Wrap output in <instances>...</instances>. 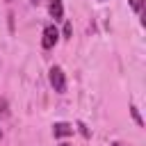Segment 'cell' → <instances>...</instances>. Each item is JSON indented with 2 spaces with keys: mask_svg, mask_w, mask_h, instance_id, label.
Segmentation results:
<instances>
[{
  "mask_svg": "<svg viewBox=\"0 0 146 146\" xmlns=\"http://www.w3.org/2000/svg\"><path fill=\"white\" fill-rule=\"evenodd\" d=\"M78 128H80V132H82V135H84V137H89V130H87V128H84V123H78Z\"/></svg>",
  "mask_w": 146,
  "mask_h": 146,
  "instance_id": "cell-9",
  "label": "cell"
},
{
  "mask_svg": "<svg viewBox=\"0 0 146 146\" xmlns=\"http://www.w3.org/2000/svg\"><path fill=\"white\" fill-rule=\"evenodd\" d=\"M59 146H68V144H59Z\"/></svg>",
  "mask_w": 146,
  "mask_h": 146,
  "instance_id": "cell-11",
  "label": "cell"
},
{
  "mask_svg": "<svg viewBox=\"0 0 146 146\" xmlns=\"http://www.w3.org/2000/svg\"><path fill=\"white\" fill-rule=\"evenodd\" d=\"M50 84H52V89L57 94H64L66 91V75H64V71L59 66H52L50 68Z\"/></svg>",
  "mask_w": 146,
  "mask_h": 146,
  "instance_id": "cell-1",
  "label": "cell"
},
{
  "mask_svg": "<svg viewBox=\"0 0 146 146\" xmlns=\"http://www.w3.org/2000/svg\"><path fill=\"white\" fill-rule=\"evenodd\" d=\"M130 5H132V9H135V11H141V7H144V0H130Z\"/></svg>",
  "mask_w": 146,
  "mask_h": 146,
  "instance_id": "cell-6",
  "label": "cell"
},
{
  "mask_svg": "<svg viewBox=\"0 0 146 146\" xmlns=\"http://www.w3.org/2000/svg\"><path fill=\"white\" fill-rule=\"evenodd\" d=\"M0 114H7V100L0 98Z\"/></svg>",
  "mask_w": 146,
  "mask_h": 146,
  "instance_id": "cell-8",
  "label": "cell"
},
{
  "mask_svg": "<svg viewBox=\"0 0 146 146\" xmlns=\"http://www.w3.org/2000/svg\"><path fill=\"white\" fill-rule=\"evenodd\" d=\"M48 11L55 21H59L64 16V7H62V0H48Z\"/></svg>",
  "mask_w": 146,
  "mask_h": 146,
  "instance_id": "cell-4",
  "label": "cell"
},
{
  "mask_svg": "<svg viewBox=\"0 0 146 146\" xmlns=\"http://www.w3.org/2000/svg\"><path fill=\"white\" fill-rule=\"evenodd\" d=\"M52 135H55V137H68V135H73V125L59 121V123L52 125Z\"/></svg>",
  "mask_w": 146,
  "mask_h": 146,
  "instance_id": "cell-3",
  "label": "cell"
},
{
  "mask_svg": "<svg viewBox=\"0 0 146 146\" xmlns=\"http://www.w3.org/2000/svg\"><path fill=\"white\" fill-rule=\"evenodd\" d=\"M130 114H132V119L137 121V125H144V121H141V116H139V112H137V107H135V105L130 107Z\"/></svg>",
  "mask_w": 146,
  "mask_h": 146,
  "instance_id": "cell-5",
  "label": "cell"
},
{
  "mask_svg": "<svg viewBox=\"0 0 146 146\" xmlns=\"http://www.w3.org/2000/svg\"><path fill=\"white\" fill-rule=\"evenodd\" d=\"M32 2H34V5H36V2H39V0H32Z\"/></svg>",
  "mask_w": 146,
  "mask_h": 146,
  "instance_id": "cell-12",
  "label": "cell"
},
{
  "mask_svg": "<svg viewBox=\"0 0 146 146\" xmlns=\"http://www.w3.org/2000/svg\"><path fill=\"white\" fill-rule=\"evenodd\" d=\"M57 39H59V32H57V27L55 25H46V30H43V48L48 50V48H52L55 43H57Z\"/></svg>",
  "mask_w": 146,
  "mask_h": 146,
  "instance_id": "cell-2",
  "label": "cell"
},
{
  "mask_svg": "<svg viewBox=\"0 0 146 146\" xmlns=\"http://www.w3.org/2000/svg\"><path fill=\"white\" fill-rule=\"evenodd\" d=\"M112 146H123V144H119V141H114V144H112Z\"/></svg>",
  "mask_w": 146,
  "mask_h": 146,
  "instance_id": "cell-10",
  "label": "cell"
},
{
  "mask_svg": "<svg viewBox=\"0 0 146 146\" xmlns=\"http://www.w3.org/2000/svg\"><path fill=\"white\" fill-rule=\"evenodd\" d=\"M64 39H71V23L64 25Z\"/></svg>",
  "mask_w": 146,
  "mask_h": 146,
  "instance_id": "cell-7",
  "label": "cell"
}]
</instances>
